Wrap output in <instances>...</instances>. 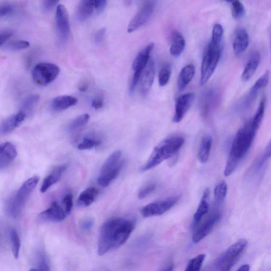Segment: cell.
<instances>
[{"label":"cell","mask_w":271,"mask_h":271,"mask_svg":"<svg viewBox=\"0 0 271 271\" xmlns=\"http://www.w3.org/2000/svg\"><path fill=\"white\" fill-rule=\"evenodd\" d=\"M135 226L134 220L129 218H113L106 222L100 232L98 244L99 255H104L125 243Z\"/></svg>","instance_id":"6da1fadb"},{"label":"cell","mask_w":271,"mask_h":271,"mask_svg":"<svg viewBox=\"0 0 271 271\" xmlns=\"http://www.w3.org/2000/svg\"><path fill=\"white\" fill-rule=\"evenodd\" d=\"M256 131L252 127L251 120L237 131L232 141L224 175L229 177L236 170L238 164L247 155L254 141Z\"/></svg>","instance_id":"7a4b0ae2"},{"label":"cell","mask_w":271,"mask_h":271,"mask_svg":"<svg viewBox=\"0 0 271 271\" xmlns=\"http://www.w3.org/2000/svg\"><path fill=\"white\" fill-rule=\"evenodd\" d=\"M224 29L221 25L214 26L212 39L203 57L201 69L200 85L206 84L213 75L221 58Z\"/></svg>","instance_id":"3957f363"},{"label":"cell","mask_w":271,"mask_h":271,"mask_svg":"<svg viewBox=\"0 0 271 271\" xmlns=\"http://www.w3.org/2000/svg\"><path fill=\"white\" fill-rule=\"evenodd\" d=\"M184 137L176 136L165 139L154 149L141 171H149L176 155L185 143Z\"/></svg>","instance_id":"277c9868"},{"label":"cell","mask_w":271,"mask_h":271,"mask_svg":"<svg viewBox=\"0 0 271 271\" xmlns=\"http://www.w3.org/2000/svg\"><path fill=\"white\" fill-rule=\"evenodd\" d=\"M39 180V177L34 176L25 181L19 189L7 206V211L10 216L16 218L20 216L26 201L38 185Z\"/></svg>","instance_id":"5b68a950"},{"label":"cell","mask_w":271,"mask_h":271,"mask_svg":"<svg viewBox=\"0 0 271 271\" xmlns=\"http://www.w3.org/2000/svg\"><path fill=\"white\" fill-rule=\"evenodd\" d=\"M122 156L120 151H116L107 159L101 167L98 178V183L100 186L108 187L118 177L124 165Z\"/></svg>","instance_id":"8992f818"},{"label":"cell","mask_w":271,"mask_h":271,"mask_svg":"<svg viewBox=\"0 0 271 271\" xmlns=\"http://www.w3.org/2000/svg\"><path fill=\"white\" fill-rule=\"evenodd\" d=\"M60 69L57 65L49 63L37 64L32 71V77L37 84L45 86L52 82L59 75Z\"/></svg>","instance_id":"52a82bcc"},{"label":"cell","mask_w":271,"mask_h":271,"mask_svg":"<svg viewBox=\"0 0 271 271\" xmlns=\"http://www.w3.org/2000/svg\"><path fill=\"white\" fill-rule=\"evenodd\" d=\"M154 47L155 44L150 43L137 55L133 62L132 69L134 74L130 86L129 90L131 93L134 92L139 80H140L142 73L150 60V54Z\"/></svg>","instance_id":"ba28073f"},{"label":"cell","mask_w":271,"mask_h":271,"mask_svg":"<svg viewBox=\"0 0 271 271\" xmlns=\"http://www.w3.org/2000/svg\"><path fill=\"white\" fill-rule=\"evenodd\" d=\"M247 245V241L241 239L231 246L217 259L214 265L215 269L219 270L226 266L235 265L239 256L243 252Z\"/></svg>","instance_id":"9c48e42d"},{"label":"cell","mask_w":271,"mask_h":271,"mask_svg":"<svg viewBox=\"0 0 271 271\" xmlns=\"http://www.w3.org/2000/svg\"><path fill=\"white\" fill-rule=\"evenodd\" d=\"M155 1L145 2L130 21L127 29L128 33H133L147 23L155 12Z\"/></svg>","instance_id":"30bf717a"},{"label":"cell","mask_w":271,"mask_h":271,"mask_svg":"<svg viewBox=\"0 0 271 271\" xmlns=\"http://www.w3.org/2000/svg\"><path fill=\"white\" fill-rule=\"evenodd\" d=\"M56 25L58 39L61 42H65L69 38L71 27L68 12L62 4H58L57 7Z\"/></svg>","instance_id":"8fae6325"},{"label":"cell","mask_w":271,"mask_h":271,"mask_svg":"<svg viewBox=\"0 0 271 271\" xmlns=\"http://www.w3.org/2000/svg\"><path fill=\"white\" fill-rule=\"evenodd\" d=\"M222 217V212L216 210L206 219L201 225L194 230L193 236V242L198 243L213 230L215 226L221 221Z\"/></svg>","instance_id":"7c38bea8"},{"label":"cell","mask_w":271,"mask_h":271,"mask_svg":"<svg viewBox=\"0 0 271 271\" xmlns=\"http://www.w3.org/2000/svg\"><path fill=\"white\" fill-rule=\"evenodd\" d=\"M178 200L179 197L175 196L164 200L149 203L142 209L141 214L145 218L162 215L171 209Z\"/></svg>","instance_id":"4fadbf2b"},{"label":"cell","mask_w":271,"mask_h":271,"mask_svg":"<svg viewBox=\"0 0 271 271\" xmlns=\"http://www.w3.org/2000/svg\"><path fill=\"white\" fill-rule=\"evenodd\" d=\"M194 93H188L179 97L176 101L175 113L173 121L175 123L180 122L190 107H191L194 99Z\"/></svg>","instance_id":"5bb4252c"},{"label":"cell","mask_w":271,"mask_h":271,"mask_svg":"<svg viewBox=\"0 0 271 271\" xmlns=\"http://www.w3.org/2000/svg\"><path fill=\"white\" fill-rule=\"evenodd\" d=\"M269 79L270 72L267 71L265 74L256 80L245 99L244 103L245 109H248L253 105L259 93L268 85Z\"/></svg>","instance_id":"9a60e30c"},{"label":"cell","mask_w":271,"mask_h":271,"mask_svg":"<svg viewBox=\"0 0 271 271\" xmlns=\"http://www.w3.org/2000/svg\"><path fill=\"white\" fill-rule=\"evenodd\" d=\"M66 215L67 214L60 205L54 202L47 209L41 212L39 218L44 222L58 223L64 221Z\"/></svg>","instance_id":"2e32d148"},{"label":"cell","mask_w":271,"mask_h":271,"mask_svg":"<svg viewBox=\"0 0 271 271\" xmlns=\"http://www.w3.org/2000/svg\"><path fill=\"white\" fill-rule=\"evenodd\" d=\"M155 66L152 59L150 60L144 69L140 79V91L145 96L150 92L155 77Z\"/></svg>","instance_id":"e0dca14e"},{"label":"cell","mask_w":271,"mask_h":271,"mask_svg":"<svg viewBox=\"0 0 271 271\" xmlns=\"http://www.w3.org/2000/svg\"><path fill=\"white\" fill-rule=\"evenodd\" d=\"M249 35L245 29L238 28L234 34L232 46L234 53L239 55L245 52L249 45Z\"/></svg>","instance_id":"ac0fdd59"},{"label":"cell","mask_w":271,"mask_h":271,"mask_svg":"<svg viewBox=\"0 0 271 271\" xmlns=\"http://www.w3.org/2000/svg\"><path fill=\"white\" fill-rule=\"evenodd\" d=\"M17 156L15 146L10 142H5L0 146V169L8 167Z\"/></svg>","instance_id":"d6986e66"},{"label":"cell","mask_w":271,"mask_h":271,"mask_svg":"<svg viewBox=\"0 0 271 271\" xmlns=\"http://www.w3.org/2000/svg\"><path fill=\"white\" fill-rule=\"evenodd\" d=\"M209 195V190L208 189H205L198 208H197L194 217L192 224V230L193 231H194L200 225L203 217L208 212L209 209L208 203Z\"/></svg>","instance_id":"ffe728a7"},{"label":"cell","mask_w":271,"mask_h":271,"mask_svg":"<svg viewBox=\"0 0 271 271\" xmlns=\"http://www.w3.org/2000/svg\"><path fill=\"white\" fill-rule=\"evenodd\" d=\"M261 62V55L257 51L252 53L245 65L241 77L243 81L250 80L258 69Z\"/></svg>","instance_id":"44dd1931"},{"label":"cell","mask_w":271,"mask_h":271,"mask_svg":"<svg viewBox=\"0 0 271 271\" xmlns=\"http://www.w3.org/2000/svg\"><path fill=\"white\" fill-rule=\"evenodd\" d=\"M26 117V114L22 112L13 115L5 119L1 124L0 132L2 135L8 134L19 126Z\"/></svg>","instance_id":"7402d4cb"},{"label":"cell","mask_w":271,"mask_h":271,"mask_svg":"<svg viewBox=\"0 0 271 271\" xmlns=\"http://www.w3.org/2000/svg\"><path fill=\"white\" fill-rule=\"evenodd\" d=\"M67 165L63 164L56 167L43 180L40 188V192L41 193H45L51 187L56 184L60 180L63 173L67 170Z\"/></svg>","instance_id":"603a6c76"},{"label":"cell","mask_w":271,"mask_h":271,"mask_svg":"<svg viewBox=\"0 0 271 271\" xmlns=\"http://www.w3.org/2000/svg\"><path fill=\"white\" fill-rule=\"evenodd\" d=\"M96 5V0H83L78 3L76 10V17L79 21H85L93 14Z\"/></svg>","instance_id":"cb8c5ba5"},{"label":"cell","mask_w":271,"mask_h":271,"mask_svg":"<svg viewBox=\"0 0 271 271\" xmlns=\"http://www.w3.org/2000/svg\"><path fill=\"white\" fill-rule=\"evenodd\" d=\"M195 67L193 64H189L181 70L178 80V90L184 91L188 85L192 81L195 75Z\"/></svg>","instance_id":"d4e9b609"},{"label":"cell","mask_w":271,"mask_h":271,"mask_svg":"<svg viewBox=\"0 0 271 271\" xmlns=\"http://www.w3.org/2000/svg\"><path fill=\"white\" fill-rule=\"evenodd\" d=\"M186 41L184 36L179 32L175 31L172 36L171 54L175 57L180 56L185 49Z\"/></svg>","instance_id":"484cf974"},{"label":"cell","mask_w":271,"mask_h":271,"mask_svg":"<svg viewBox=\"0 0 271 271\" xmlns=\"http://www.w3.org/2000/svg\"><path fill=\"white\" fill-rule=\"evenodd\" d=\"M77 99L70 96H62L55 98L52 102V108L56 112L64 111L77 103Z\"/></svg>","instance_id":"4316f807"},{"label":"cell","mask_w":271,"mask_h":271,"mask_svg":"<svg viewBox=\"0 0 271 271\" xmlns=\"http://www.w3.org/2000/svg\"><path fill=\"white\" fill-rule=\"evenodd\" d=\"M98 194V190L95 188H87L80 194L77 200L78 206L86 207L92 204Z\"/></svg>","instance_id":"83f0119b"},{"label":"cell","mask_w":271,"mask_h":271,"mask_svg":"<svg viewBox=\"0 0 271 271\" xmlns=\"http://www.w3.org/2000/svg\"><path fill=\"white\" fill-rule=\"evenodd\" d=\"M218 93L213 90H210L203 94L201 102L202 112L206 116L210 109L216 104L218 100Z\"/></svg>","instance_id":"f1b7e54d"},{"label":"cell","mask_w":271,"mask_h":271,"mask_svg":"<svg viewBox=\"0 0 271 271\" xmlns=\"http://www.w3.org/2000/svg\"><path fill=\"white\" fill-rule=\"evenodd\" d=\"M212 144L211 137L206 136L203 138L198 153V158L201 163H206L208 160Z\"/></svg>","instance_id":"f546056e"},{"label":"cell","mask_w":271,"mask_h":271,"mask_svg":"<svg viewBox=\"0 0 271 271\" xmlns=\"http://www.w3.org/2000/svg\"><path fill=\"white\" fill-rule=\"evenodd\" d=\"M266 102V98L263 97L253 118L251 120L252 127L256 132L261 125L264 116H265Z\"/></svg>","instance_id":"4dcf8cb0"},{"label":"cell","mask_w":271,"mask_h":271,"mask_svg":"<svg viewBox=\"0 0 271 271\" xmlns=\"http://www.w3.org/2000/svg\"><path fill=\"white\" fill-rule=\"evenodd\" d=\"M228 185L224 181L220 182L214 190V197L216 206H221L224 202L227 194H228Z\"/></svg>","instance_id":"1f68e13d"},{"label":"cell","mask_w":271,"mask_h":271,"mask_svg":"<svg viewBox=\"0 0 271 271\" xmlns=\"http://www.w3.org/2000/svg\"><path fill=\"white\" fill-rule=\"evenodd\" d=\"M12 252L14 258L18 259L21 247L20 239L17 231L15 229H11L9 232Z\"/></svg>","instance_id":"d6a6232c"},{"label":"cell","mask_w":271,"mask_h":271,"mask_svg":"<svg viewBox=\"0 0 271 271\" xmlns=\"http://www.w3.org/2000/svg\"><path fill=\"white\" fill-rule=\"evenodd\" d=\"M172 74V66L166 63L161 68L158 77V82L160 86H164L169 82Z\"/></svg>","instance_id":"836d02e7"},{"label":"cell","mask_w":271,"mask_h":271,"mask_svg":"<svg viewBox=\"0 0 271 271\" xmlns=\"http://www.w3.org/2000/svg\"><path fill=\"white\" fill-rule=\"evenodd\" d=\"M3 49L9 51H18L27 48L30 46V43L26 40H13L5 43Z\"/></svg>","instance_id":"e575fe53"},{"label":"cell","mask_w":271,"mask_h":271,"mask_svg":"<svg viewBox=\"0 0 271 271\" xmlns=\"http://www.w3.org/2000/svg\"><path fill=\"white\" fill-rule=\"evenodd\" d=\"M206 257L204 254H200L190 260L185 271H200Z\"/></svg>","instance_id":"d590c367"},{"label":"cell","mask_w":271,"mask_h":271,"mask_svg":"<svg viewBox=\"0 0 271 271\" xmlns=\"http://www.w3.org/2000/svg\"><path fill=\"white\" fill-rule=\"evenodd\" d=\"M39 99V95L37 94L31 95L27 97L22 104L21 112L25 114V112L31 111L36 104H38Z\"/></svg>","instance_id":"8d00e7d4"},{"label":"cell","mask_w":271,"mask_h":271,"mask_svg":"<svg viewBox=\"0 0 271 271\" xmlns=\"http://www.w3.org/2000/svg\"><path fill=\"white\" fill-rule=\"evenodd\" d=\"M89 119L90 116L87 114L77 116V118L73 120L70 124L69 130L73 131L83 127L89 121Z\"/></svg>","instance_id":"74e56055"},{"label":"cell","mask_w":271,"mask_h":271,"mask_svg":"<svg viewBox=\"0 0 271 271\" xmlns=\"http://www.w3.org/2000/svg\"><path fill=\"white\" fill-rule=\"evenodd\" d=\"M231 9L232 16L234 19H239L242 18L245 14V9L244 5L239 1H231Z\"/></svg>","instance_id":"f35d334b"},{"label":"cell","mask_w":271,"mask_h":271,"mask_svg":"<svg viewBox=\"0 0 271 271\" xmlns=\"http://www.w3.org/2000/svg\"><path fill=\"white\" fill-rule=\"evenodd\" d=\"M100 142L91 138L85 137L83 142L77 146L79 150H91L100 144Z\"/></svg>","instance_id":"ab89813d"},{"label":"cell","mask_w":271,"mask_h":271,"mask_svg":"<svg viewBox=\"0 0 271 271\" xmlns=\"http://www.w3.org/2000/svg\"><path fill=\"white\" fill-rule=\"evenodd\" d=\"M156 188V185L155 184H151L146 185L143 187L140 191L139 192L138 194V197L139 199H143L147 197L153 192H155Z\"/></svg>","instance_id":"60d3db41"},{"label":"cell","mask_w":271,"mask_h":271,"mask_svg":"<svg viewBox=\"0 0 271 271\" xmlns=\"http://www.w3.org/2000/svg\"><path fill=\"white\" fill-rule=\"evenodd\" d=\"M271 157V140L267 146L265 151L262 154V156L260 158L256 164L257 166V169H260L263 166L264 164Z\"/></svg>","instance_id":"b9f144b4"},{"label":"cell","mask_w":271,"mask_h":271,"mask_svg":"<svg viewBox=\"0 0 271 271\" xmlns=\"http://www.w3.org/2000/svg\"><path fill=\"white\" fill-rule=\"evenodd\" d=\"M38 271H50V267L47 262L46 255L40 252L38 255Z\"/></svg>","instance_id":"7bdbcfd3"},{"label":"cell","mask_w":271,"mask_h":271,"mask_svg":"<svg viewBox=\"0 0 271 271\" xmlns=\"http://www.w3.org/2000/svg\"><path fill=\"white\" fill-rule=\"evenodd\" d=\"M63 204L65 207L66 214L69 215L72 211L73 206V195L71 194H68L64 196Z\"/></svg>","instance_id":"ee69618b"},{"label":"cell","mask_w":271,"mask_h":271,"mask_svg":"<svg viewBox=\"0 0 271 271\" xmlns=\"http://www.w3.org/2000/svg\"><path fill=\"white\" fill-rule=\"evenodd\" d=\"M13 11V7L10 4L4 3L0 5V17L8 15Z\"/></svg>","instance_id":"f6af8a7d"},{"label":"cell","mask_w":271,"mask_h":271,"mask_svg":"<svg viewBox=\"0 0 271 271\" xmlns=\"http://www.w3.org/2000/svg\"><path fill=\"white\" fill-rule=\"evenodd\" d=\"M106 33V29L105 28H101L95 34L94 40L97 45H99V44L104 41Z\"/></svg>","instance_id":"bcb514c9"},{"label":"cell","mask_w":271,"mask_h":271,"mask_svg":"<svg viewBox=\"0 0 271 271\" xmlns=\"http://www.w3.org/2000/svg\"><path fill=\"white\" fill-rule=\"evenodd\" d=\"M13 32L11 30H4L0 33V46L2 47L6 41L11 38Z\"/></svg>","instance_id":"7dc6e473"},{"label":"cell","mask_w":271,"mask_h":271,"mask_svg":"<svg viewBox=\"0 0 271 271\" xmlns=\"http://www.w3.org/2000/svg\"><path fill=\"white\" fill-rule=\"evenodd\" d=\"M58 3V1H51V0H46L42 2V9L44 11L48 12L52 10L55 6Z\"/></svg>","instance_id":"c3c4849f"},{"label":"cell","mask_w":271,"mask_h":271,"mask_svg":"<svg viewBox=\"0 0 271 271\" xmlns=\"http://www.w3.org/2000/svg\"><path fill=\"white\" fill-rule=\"evenodd\" d=\"M104 102L103 98L101 97L95 98L92 101L91 106L96 109H99L103 107Z\"/></svg>","instance_id":"681fc988"},{"label":"cell","mask_w":271,"mask_h":271,"mask_svg":"<svg viewBox=\"0 0 271 271\" xmlns=\"http://www.w3.org/2000/svg\"><path fill=\"white\" fill-rule=\"evenodd\" d=\"M107 5V1L106 0H96L95 9L98 13H101L106 9Z\"/></svg>","instance_id":"f907efd6"},{"label":"cell","mask_w":271,"mask_h":271,"mask_svg":"<svg viewBox=\"0 0 271 271\" xmlns=\"http://www.w3.org/2000/svg\"><path fill=\"white\" fill-rule=\"evenodd\" d=\"M94 225V222L92 219H87L83 222L81 225V229L84 231L90 230Z\"/></svg>","instance_id":"816d5d0a"},{"label":"cell","mask_w":271,"mask_h":271,"mask_svg":"<svg viewBox=\"0 0 271 271\" xmlns=\"http://www.w3.org/2000/svg\"><path fill=\"white\" fill-rule=\"evenodd\" d=\"M250 267L248 265H245L241 266L237 271H250Z\"/></svg>","instance_id":"f5cc1de1"},{"label":"cell","mask_w":271,"mask_h":271,"mask_svg":"<svg viewBox=\"0 0 271 271\" xmlns=\"http://www.w3.org/2000/svg\"><path fill=\"white\" fill-rule=\"evenodd\" d=\"M88 89V85L85 83H83L80 85L78 87V90L81 92H85Z\"/></svg>","instance_id":"db71d44e"},{"label":"cell","mask_w":271,"mask_h":271,"mask_svg":"<svg viewBox=\"0 0 271 271\" xmlns=\"http://www.w3.org/2000/svg\"><path fill=\"white\" fill-rule=\"evenodd\" d=\"M174 266L173 265H171L170 266H167L164 270L161 271H174Z\"/></svg>","instance_id":"11a10c76"},{"label":"cell","mask_w":271,"mask_h":271,"mask_svg":"<svg viewBox=\"0 0 271 271\" xmlns=\"http://www.w3.org/2000/svg\"><path fill=\"white\" fill-rule=\"evenodd\" d=\"M29 271H38V270L37 269L32 268L31 270H29Z\"/></svg>","instance_id":"9f6ffc18"},{"label":"cell","mask_w":271,"mask_h":271,"mask_svg":"<svg viewBox=\"0 0 271 271\" xmlns=\"http://www.w3.org/2000/svg\"></svg>","instance_id":"6f0895ef"},{"label":"cell","mask_w":271,"mask_h":271,"mask_svg":"<svg viewBox=\"0 0 271 271\" xmlns=\"http://www.w3.org/2000/svg\"></svg>","instance_id":"680465c9"}]
</instances>
